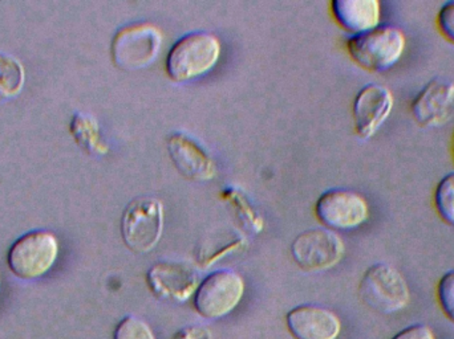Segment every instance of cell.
I'll use <instances>...</instances> for the list:
<instances>
[{
  "mask_svg": "<svg viewBox=\"0 0 454 339\" xmlns=\"http://www.w3.org/2000/svg\"><path fill=\"white\" fill-rule=\"evenodd\" d=\"M0 285H2V277H0Z\"/></svg>",
  "mask_w": 454,
  "mask_h": 339,
  "instance_id": "d4e9b609",
  "label": "cell"
},
{
  "mask_svg": "<svg viewBox=\"0 0 454 339\" xmlns=\"http://www.w3.org/2000/svg\"><path fill=\"white\" fill-rule=\"evenodd\" d=\"M436 24L440 34L454 44V0L442 5L437 13Z\"/></svg>",
  "mask_w": 454,
  "mask_h": 339,
  "instance_id": "7402d4cb",
  "label": "cell"
},
{
  "mask_svg": "<svg viewBox=\"0 0 454 339\" xmlns=\"http://www.w3.org/2000/svg\"><path fill=\"white\" fill-rule=\"evenodd\" d=\"M343 240L327 228H312L301 232L291 245V255L304 271L320 272L335 266L343 258Z\"/></svg>",
  "mask_w": 454,
  "mask_h": 339,
  "instance_id": "ba28073f",
  "label": "cell"
},
{
  "mask_svg": "<svg viewBox=\"0 0 454 339\" xmlns=\"http://www.w3.org/2000/svg\"><path fill=\"white\" fill-rule=\"evenodd\" d=\"M60 252L58 236L48 229L27 232L8 250L7 261L19 279L36 280L55 266Z\"/></svg>",
  "mask_w": 454,
  "mask_h": 339,
  "instance_id": "3957f363",
  "label": "cell"
},
{
  "mask_svg": "<svg viewBox=\"0 0 454 339\" xmlns=\"http://www.w3.org/2000/svg\"><path fill=\"white\" fill-rule=\"evenodd\" d=\"M453 153H454V140H453Z\"/></svg>",
  "mask_w": 454,
  "mask_h": 339,
  "instance_id": "484cf974",
  "label": "cell"
},
{
  "mask_svg": "<svg viewBox=\"0 0 454 339\" xmlns=\"http://www.w3.org/2000/svg\"><path fill=\"white\" fill-rule=\"evenodd\" d=\"M434 208L440 218L454 227V171L447 173L434 189Z\"/></svg>",
  "mask_w": 454,
  "mask_h": 339,
  "instance_id": "d6986e66",
  "label": "cell"
},
{
  "mask_svg": "<svg viewBox=\"0 0 454 339\" xmlns=\"http://www.w3.org/2000/svg\"><path fill=\"white\" fill-rule=\"evenodd\" d=\"M437 298L442 312L454 322V271L448 272L437 285Z\"/></svg>",
  "mask_w": 454,
  "mask_h": 339,
  "instance_id": "44dd1931",
  "label": "cell"
},
{
  "mask_svg": "<svg viewBox=\"0 0 454 339\" xmlns=\"http://www.w3.org/2000/svg\"><path fill=\"white\" fill-rule=\"evenodd\" d=\"M392 339H434V335L428 327L419 324L407 327Z\"/></svg>",
  "mask_w": 454,
  "mask_h": 339,
  "instance_id": "603a6c76",
  "label": "cell"
},
{
  "mask_svg": "<svg viewBox=\"0 0 454 339\" xmlns=\"http://www.w3.org/2000/svg\"><path fill=\"white\" fill-rule=\"evenodd\" d=\"M359 292L365 305L380 313H396L410 303L407 281L389 264H375L368 268L360 281Z\"/></svg>",
  "mask_w": 454,
  "mask_h": 339,
  "instance_id": "8992f818",
  "label": "cell"
},
{
  "mask_svg": "<svg viewBox=\"0 0 454 339\" xmlns=\"http://www.w3.org/2000/svg\"><path fill=\"white\" fill-rule=\"evenodd\" d=\"M223 197L230 203L232 210L237 213V218L242 221L243 226L248 231L258 234L263 229V219L254 210L253 205L248 203L247 197L239 189H231V187L223 189Z\"/></svg>",
  "mask_w": 454,
  "mask_h": 339,
  "instance_id": "ac0fdd59",
  "label": "cell"
},
{
  "mask_svg": "<svg viewBox=\"0 0 454 339\" xmlns=\"http://www.w3.org/2000/svg\"><path fill=\"white\" fill-rule=\"evenodd\" d=\"M167 146L176 169L189 181H207L217 175V165L209 151L186 133H172Z\"/></svg>",
  "mask_w": 454,
  "mask_h": 339,
  "instance_id": "4fadbf2b",
  "label": "cell"
},
{
  "mask_svg": "<svg viewBox=\"0 0 454 339\" xmlns=\"http://www.w3.org/2000/svg\"><path fill=\"white\" fill-rule=\"evenodd\" d=\"M149 288L157 297L184 303L188 301L200 287L196 269L183 261H160L146 274Z\"/></svg>",
  "mask_w": 454,
  "mask_h": 339,
  "instance_id": "30bf717a",
  "label": "cell"
},
{
  "mask_svg": "<svg viewBox=\"0 0 454 339\" xmlns=\"http://www.w3.org/2000/svg\"><path fill=\"white\" fill-rule=\"evenodd\" d=\"M173 339H212L210 333L205 330L204 327H186V329L181 330L177 333Z\"/></svg>",
  "mask_w": 454,
  "mask_h": 339,
  "instance_id": "cb8c5ba5",
  "label": "cell"
},
{
  "mask_svg": "<svg viewBox=\"0 0 454 339\" xmlns=\"http://www.w3.org/2000/svg\"><path fill=\"white\" fill-rule=\"evenodd\" d=\"M395 98L388 88L367 84L357 92L354 101L355 130L363 140L373 137L386 124L394 109Z\"/></svg>",
  "mask_w": 454,
  "mask_h": 339,
  "instance_id": "8fae6325",
  "label": "cell"
},
{
  "mask_svg": "<svg viewBox=\"0 0 454 339\" xmlns=\"http://www.w3.org/2000/svg\"><path fill=\"white\" fill-rule=\"evenodd\" d=\"M405 47L404 32L389 24L376 27L365 34L354 35L347 40V50L352 60L371 72L394 68L404 55Z\"/></svg>",
  "mask_w": 454,
  "mask_h": 339,
  "instance_id": "7a4b0ae2",
  "label": "cell"
},
{
  "mask_svg": "<svg viewBox=\"0 0 454 339\" xmlns=\"http://www.w3.org/2000/svg\"><path fill=\"white\" fill-rule=\"evenodd\" d=\"M71 132L74 140L88 153L104 156L109 148L101 137L98 121L90 114L77 113L72 119Z\"/></svg>",
  "mask_w": 454,
  "mask_h": 339,
  "instance_id": "2e32d148",
  "label": "cell"
},
{
  "mask_svg": "<svg viewBox=\"0 0 454 339\" xmlns=\"http://www.w3.org/2000/svg\"><path fill=\"white\" fill-rule=\"evenodd\" d=\"M245 295V281L237 272H213L200 284L194 297L197 312L205 319L218 320L231 313Z\"/></svg>",
  "mask_w": 454,
  "mask_h": 339,
  "instance_id": "52a82bcc",
  "label": "cell"
},
{
  "mask_svg": "<svg viewBox=\"0 0 454 339\" xmlns=\"http://www.w3.org/2000/svg\"><path fill=\"white\" fill-rule=\"evenodd\" d=\"M164 229V204L154 196H138L121 216V236L136 253L151 252L159 244Z\"/></svg>",
  "mask_w": 454,
  "mask_h": 339,
  "instance_id": "277c9868",
  "label": "cell"
},
{
  "mask_svg": "<svg viewBox=\"0 0 454 339\" xmlns=\"http://www.w3.org/2000/svg\"><path fill=\"white\" fill-rule=\"evenodd\" d=\"M331 8L339 26L354 35L380 26L381 4L378 0H333Z\"/></svg>",
  "mask_w": 454,
  "mask_h": 339,
  "instance_id": "9a60e30c",
  "label": "cell"
},
{
  "mask_svg": "<svg viewBox=\"0 0 454 339\" xmlns=\"http://www.w3.org/2000/svg\"><path fill=\"white\" fill-rule=\"evenodd\" d=\"M114 339H156L151 327L137 317H125L114 330Z\"/></svg>",
  "mask_w": 454,
  "mask_h": 339,
  "instance_id": "ffe728a7",
  "label": "cell"
},
{
  "mask_svg": "<svg viewBox=\"0 0 454 339\" xmlns=\"http://www.w3.org/2000/svg\"><path fill=\"white\" fill-rule=\"evenodd\" d=\"M162 34L152 23L122 27L112 40L114 65L124 71H137L151 65L161 50Z\"/></svg>",
  "mask_w": 454,
  "mask_h": 339,
  "instance_id": "5b68a950",
  "label": "cell"
},
{
  "mask_svg": "<svg viewBox=\"0 0 454 339\" xmlns=\"http://www.w3.org/2000/svg\"><path fill=\"white\" fill-rule=\"evenodd\" d=\"M26 82L23 64L7 53H0V98H12L20 95Z\"/></svg>",
  "mask_w": 454,
  "mask_h": 339,
  "instance_id": "e0dca14e",
  "label": "cell"
},
{
  "mask_svg": "<svg viewBox=\"0 0 454 339\" xmlns=\"http://www.w3.org/2000/svg\"><path fill=\"white\" fill-rule=\"evenodd\" d=\"M287 327L296 339H336L340 335L339 317L317 305H301L287 314Z\"/></svg>",
  "mask_w": 454,
  "mask_h": 339,
  "instance_id": "5bb4252c",
  "label": "cell"
},
{
  "mask_svg": "<svg viewBox=\"0 0 454 339\" xmlns=\"http://www.w3.org/2000/svg\"><path fill=\"white\" fill-rule=\"evenodd\" d=\"M413 119L423 127H439L454 119V82L434 79L411 104Z\"/></svg>",
  "mask_w": 454,
  "mask_h": 339,
  "instance_id": "7c38bea8",
  "label": "cell"
},
{
  "mask_svg": "<svg viewBox=\"0 0 454 339\" xmlns=\"http://www.w3.org/2000/svg\"><path fill=\"white\" fill-rule=\"evenodd\" d=\"M317 219L331 229L348 231L362 226L370 215L367 200L346 189H328L315 205Z\"/></svg>",
  "mask_w": 454,
  "mask_h": 339,
  "instance_id": "9c48e42d",
  "label": "cell"
},
{
  "mask_svg": "<svg viewBox=\"0 0 454 339\" xmlns=\"http://www.w3.org/2000/svg\"><path fill=\"white\" fill-rule=\"evenodd\" d=\"M221 56V42L209 32H191L178 39L167 56V73L173 81L188 82L209 73Z\"/></svg>",
  "mask_w": 454,
  "mask_h": 339,
  "instance_id": "6da1fadb",
  "label": "cell"
}]
</instances>
